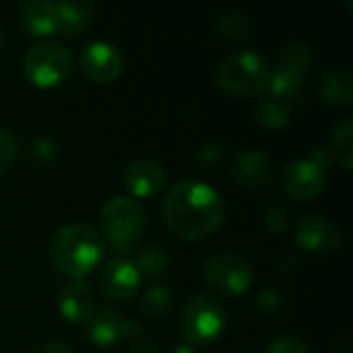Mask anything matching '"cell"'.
I'll list each match as a JSON object with an SVG mask.
<instances>
[{"mask_svg":"<svg viewBox=\"0 0 353 353\" xmlns=\"http://www.w3.org/2000/svg\"><path fill=\"white\" fill-rule=\"evenodd\" d=\"M321 97L335 108H350L353 103V79L343 68L329 66L321 74Z\"/></svg>","mask_w":353,"mask_h":353,"instance_id":"cell-17","label":"cell"},{"mask_svg":"<svg viewBox=\"0 0 353 353\" xmlns=\"http://www.w3.org/2000/svg\"><path fill=\"white\" fill-rule=\"evenodd\" d=\"M25 77L41 89L64 83L72 70V56L66 46L43 39L33 43L23 58Z\"/></svg>","mask_w":353,"mask_h":353,"instance_id":"cell-5","label":"cell"},{"mask_svg":"<svg viewBox=\"0 0 353 353\" xmlns=\"http://www.w3.org/2000/svg\"><path fill=\"white\" fill-rule=\"evenodd\" d=\"M269 72L271 70H269L267 62L259 54L238 52V54L223 58L217 64L215 83L234 95L250 97V95H259V93L267 91Z\"/></svg>","mask_w":353,"mask_h":353,"instance_id":"cell-3","label":"cell"},{"mask_svg":"<svg viewBox=\"0 0 353 353\" xmlns=\"http://www.w3.org/2000/svg\"><path fill=\"white\" fill-rule=\"evenodd\" d=\"M290 114L292 108L288 103H283L277 97H261L254 105V118L259 124H263L265 128L271 130H279L283 126L290 124Z\"/></svg>","mask_w":353,"mask_h":353,"instance_id":"cell-21","label":"cell"},{"mask_svg":"<svg viewBox=\"0 0 353 353\" xmlns=\"http://www.w3.org/2000/svg\"><path fill=\"white\" fill-rule=\"evenodd\" d=\"M103 256V240L99 232L87 223L62 225L50 242V259L54 267L70 279H81L95 269Z\"/></svg>","mask_w":353,"mask_h":353,"instance_id":"cell-2","label":"cell"},{"mask_svg":"<svg viewBox=\"0 0 353 353\" xmlns=\"http://www.w3.org/2000/svg\"><path fill=\"white\" fill-rule=\"evenodd\" d=\"M2 41H4V37H2V31H0V46H2Z\"/></svg>","mask_w":353,"mask_h":353,"instance_id":"cell-34","label":"cell"},{"mask_svg":"<svg viewBox=\"0 0 353 353\" xmlns=\"http://www.w3.org/2000/svg\"><path fill=\"white\" fill-rule=\"evenodd\" d=\"M165 184H168L165 170L151 159L132 161L124 172V186L137 199H149L153 194H159L165 188Z\"/></svg>","mask_w":353,"mask_h":353,"instance_id":"cell-12","label":"cell"},{"mask_svg":"<svg viewBox=\"0 0 353 353\" xmlns=\"http://www.w3.org/2000/svg\"><path fill=\"white\" fill-rule=\"evenodd\" d=\"M83 74L95 83H112L122 74L124 60L120 52L108 41H91L79 56Z\"/></svg>","mask_w":353,"mask_h":353,"instance_id":"cell-8","label":"cell"},{"mask_svg":"<svg viewBox=\"0 0 353 353\" xmlns=\"http://www.w3.org/2000/svg\"><path fill=\"white\" fill-rule=\"evenodd\" d=\"M172 306V292L165 285H153L143 298V312L151 319L163 316Z\"/></svg>","mask_w":353,"mask_h":353,"instance_id":"cell-25","label":"cell"},{"mask_svg":"<svg viewBox=\"0 0 353 353\" xmlns=\"http://www.w3.org/2000/svg\"><path fill=\"white\" fill-rule=\"evenodd\" d=\"M312 56H314L312 54V46L308 41L294 39V41H288L279 50L275 66L283 68V70H290V72L306 74V70L312 66Z\"/></svg>","mask_w":353,"mask_h":353,"instance_id":"cell-19","label":"cell"},{"mask_svg":"<svg viewBox=\"0 0 353 353\" xmlns=\"http://www.w3.org/2000/svg\"><path fill=\"white\" fill-rule=\"evenodd\" d=\"M267 89L271 91V97L281 99L283 103L290 105V101L298 99L304 91V74L298 72H290L283 68H273L269 72V85Z\"/></svg>","mask_w":353,"mask_h":353,"instance_id":"cell-20","label":"cell"},{"mask_svg":"<svg viewBox=\"0 0 353 353\" xmlns=\"http://www.w3.org/2000/svg\"><path fill=\"white\" fill-rule=\"evenodd\" d=\"M163 219L174 236L199 242L213 236L225 219L221 194L201 180H182L163 201Z\"/></svg>","mask_w":353,"mask_h":353,"instance_id":"cell-1","label":"cell"},{"mask_svg":"<svg viewBox=\"0 0 353 353\" xmlns=\"http://www.w3.org/2000/svg\"><path fill=\"white\" fill-rule=\"evenodd\" d=\"M31 155L35 157V161H48L56 155V145L54 141L46 139V137H39L35 139V143L31 145Z\"/></svg>","mask_w":353,"mask_h":353,"instance_id":"cell-29","label":"cell"},{"mask_svg":"<svg viewBox=\"0 0 353 353\" xmlns=\"http://www.w3.org/2000/svg\"><path fill=\"white\" fill-rule=\"evenodd\" d=\"M17 157V139L8 128L0 126V178L12 168Z\"/></svg>","mask_w":353,"mask_h":353,"instance_id":"cell-26","label":"cell"},{"mask_svg":"<svg viewBox=\"0 0 353 353\" xmlns=\"http://www.w3.org/2000/svg\"><path fill=\"white\" fill-rule=\"evenodd\" d=\"M56 31L68 37L83 35L95 19V6L85 0H64L54 2Z\"/></svg>","mask_w":353,"mask_h":353,"instance_id":"cell-16","label":"cell"},{"mask_svg":"<svg viewBox=\"0 0 353 353\" xmlns=\"http://www.w3.org/2000/svg\"><path fill=\"white\" fill-rule=\"evenodd\" d=\"M87 325V337L97 345V347H110L116 345L118 341L126 339V325L128 319L118 314L114 308L108 306H95L89 319L85 321Z\"/></svg>","mask_w":353,"mask_h":353,"instance_id":"cell-13","label":"cell"},{"mask_svg":"<svg viewBox=\"0 0 353 353\" xmlns=\"http://www.w3.org/2000/svg\"><path fill=\"white\" fill-rule=\"evenodd\" d=\"M325 168L314 159H296L283 170V190L298 201H308L325 190Z\"/></svg>","mask_w":353,"mask_h":353,"instance_id":"cell-9","label":"cell"},{"mask_svg":"<svg viewBox=\"0 0 353 353\" xmlns=\"http://www.w3.org/2000/svg\"><path fill=\"white\" fill-rule=\"evenodd\" d=\"M99 223L110 246L128 252L132 244L143 236L147 217H145V209L137 199L114 196L103 205Z\"/></svg>","mask_w":353,"mask_h":353,"instance_id":"cell-4","label":"cell"},{"mask_svg":"<svg viewBox=\"0 0 353 353\" xmlns=\"http://www.w3.org/2000/svg\"><path fill=\"white\" fill-rule=\"evenodd\" d=\"M331 155L333 161H337L339 165H343L345 170L352 168L353 159V120L352 118H343L331 134Z\"/></svg>","mask_w":353,"mask_h":353,"instance_id":"cell-22","label":"cell"},{"mask_svg":"<svg viewBox=\"0 0 353 353\" xmlns=\"http://www.w3.org/2000/svg\"><path fill=\"white\" fill-rule=\"evenodd\" d=\"M134 267L139 269V273L143 271L147 275H161L170 267V254L159 246H145L139 252Z\"/></svg>","mask_w":353,"mask_h":353,"instance_id":"cell-24","label":"cell"},{"mask_svg":"<svg viewBox=\"0 0 353 353\" xmlns=\"http://www.w3.org/2000/svg\"><path fill=\"white\" fill-rule=\"evenodd\" d=\"M35 353H74L66 341H48Z\"/></svg>","mask_w":353,"mask_h":353,"instance_id":"cell-31","label":"cell"},{"mask_svg":"<svg viewBox=\"0 0 353 353\" xmlns=\"http://www.w3.org/2000/svg\"><path fill=\"white\" fill-rule=\"evenodd\" d=\"M261 219H263V225H265L269 232H273V234L283 232L285 225L290 223V217H288L285 209L279 207V205H267V207L263 209V213H261Z\"/></svg>","mask_w":353,"mask_h":353,"instance_id":"cell-27","label":"cell"},{"mask_svg":"<svg viewBox=\"0 0 353 353\" xmlns=\"http://www.w3.org/2000/svg\"><path fill=\"white\" fill-rule=\"evenodd\" d=\"M215 31L230 41H240L250 35V21L244 12L223 10L215 19Z\"/></svg>","mask_w":353,"mask_h":353,"instance_id":"cell-23","label":"cell"},{"mask_svg":"<svg viewBox=\"0 0 353 353\" xmlns=\"http://www.w3.org/2000/svg\"><path fill=\"white\" fill-rule=\"evenodd\" d=\"M130 353H157V350H155V345L151 341H137L132 345Z\"/></svg>","mask_w":353,"mask_h":353,"instance_id":"cell-32","label":"cell"},{"mask_svg":"<svg viewBox=\"0 0 353 353\" xmlns=\"http://www.w3.org/2000/svg\"><path fill=\"white\" fill-rule=\"evenodd\" d=\"M182 333L190 343H213L225 327V310L211 296L192 298L182 312Z\"/></svg>","mask_w":353,"mask_h":353,"instance_id":"cell-6","label":"cell"},{"mask_svg":"<svg viewBox=\"0 0 353 353\" xmlns=\"http://www.w3.org/2000/svg\"><path fill=\"white\" fill-rule=\"evenodd\" d=\"M298 244L308 252H333L341 244V230L335 221L323 215H310L300 221L298 228Z\"/></svg>","mask_w":353,"mask_h":353,"instance_id":"cell-11","label":"cell"},{"mask_svg":"<svg viewBox=\"0 0 353 353\" xmlns=\"http://www.w3.org/2000/svg\"><path fill=\"white\" fill-rule=\"evenodd\" d=\"M205 281L223 296H240L250 288L252 269L238 254H217L205 265Z\"/></svg>","mask_w":353,"mask_h":353,"instance_id":"cell-7","label":"cell"},{"mask_svg":"<svg viewBox=\"0 0 353 353\" xmlns=\"http://www.w3.org/2000/svg\"><path fill=\"white\" fill-rule=\"evenodd\" d=\"M97 283L108 300L128 302L141 285V273L134 263L126 259H114L101 267Z\"/></svg>","mask_w":353,"mask_h":353,"instance_id":"cell-10","label":"cell"},{"mask_svg":"<svg viewBox=\"0 0 353 353\" xmlns=\"http://www.w3.org/2000/svg\"><path fill=\"white\" fill-rule=\"evenodd\" d=\"M273 174V161L256 149L240 151L232 161V176L240 186L259 188L269 182Z\"/></svg>","mask_w":353,"mask_h":353,"instance_id":"cell-14","label":"cell"},{"mask_svg":"<svg viewBox=\"0 0 353 353\" xmlns=\"http://www.w3.org/2000/svg\"><path fill=\"white\" fill-rule=\"evenodd\" d=\"M21 25L33 37H48L56 33V17H54V2L46 0H31L19 8Z\"/></svg>","mask_w":353,"mask_h":353,"instance_id":"cell-18","label":"cell"},{"mask_svg":"<svg viewBox=\"0 0 353 353\" xmlns=\"http://www.w3.org/2000/svg\"><path fill=\"white\" fill-rule=\"evenodd\" d=\"M196 157L205 163H217L219 159H223V151L221 147H215V145H205V147H199L196 149Z\"/></svg>","mask_w":353,"mask_h":353,"instance_id":"cell-30","label":"cell"},{"mask_svg":"<svg viewBox=\"0 0 353 353\" xmlns=\"http://www.w3.org/2000/svg\"><path fill=\"white\" fill-rule=\"evenodd\" d=\"M95 302H93V290L89 283L81 279H70L62 285L58 294V310L60 314L74 325H81L89 319L93 312Z\"/></svg>","mask_w":353,"mask_h":353,"instance_id":"cell-15","label":"cell"},{"mask_svg":"<svg viewBox=\"0 0 353 353\" xmlns=\"http://www.w3.org/2000/svg\"><path fill=\"white\" fill-rule=\"evenodd\" d=\"M174 353H196V352H194V350H192L190 345H178V347H176V352H174Z\"/></svg>","mask_w":353,"mask_h":353,"instance_id":"cell-33","label":"cell"},{"mask_svg":"<svg viewBox=\"0 0 353 353\" xmlns=\"http://www.w3.org/2000/svg\"><path fill=\"white\" fill-rule=\"evenodd\" d=\"M269 353H310L306 343L300 341L298 337H290V335H283L279 339H275L271 345H269Z\"/></svg>","mask_w":353,"mask_h":353,"instance_id":"cell-28","label":"cell"}]
</instances>
